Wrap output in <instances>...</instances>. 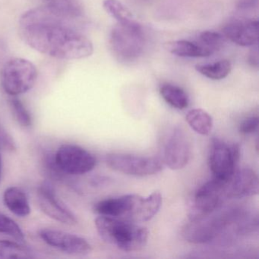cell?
Masks as SVG:
<instances>
[{"label": "cell", "instance_id": "obj_1", "mask_svg": "<svg viewBox=\"0 0 259 259\" xmlns=\"http://www.w3.org/2000/svg\"><path fill=\"white\" fill-rule=\"evenodd\" d=\"M69 21L45 7L33 9L21 17V34L31 48L54 58L71 60L91 57L94 52L92 41L74 29Z\"/></svg>", "mask_w": 259, "mask_h": 259}, {"label": "cell", "instance_id": "obj_2", "mask_svg": "<svg viewBox=\"0 0 259 259\" xmlns=\"http://www.w3.org/2000/svg\"><path fill=\"white\" fill-rule=\"evenodd\" d=\"M95 227L104 242L126 252L139 251L148 242L147 228L128 220L100 215Z\"/></svg>", "mask_w": 259, "mask_h": 259}, {"label": "cell", "instance_id": "obj_3", "mask_svg": "<svg viewBox=\"0 0 259 259\" xmlns=\"http://www.w3.org/2000/svg\"><path fill=\"white\" fill-rule=\"evenodd\" d=\"M145 40L143 28L137 21L116 23L110 34V49L119 61L131 63L143 54Z\"/></svg>", "mask_w": 259, "mask_h": 259}, {"label": "cell", "instance_id": "obj_4", "mask_svg": "<svg viewBox=\"0 0 259 259\" xmlns=\"http://www.w3.org/2000/svg\"><path fill=\"white\" fill-rule=\"evenodd\" d=\"M37 78L36 66L29 60L15 58L9 60L3 68L1 81L4 91L11 96H17L31 90Z\"/></svg>", "mask_w": 259, "mask_h": 259}, {"label": "cell", "instance_id": "obj_5", "mask_svg": "<svg viewBox=\"0 0 259 259\" xmlns=\"http://www.w3.org/2000/svg\"><path fill=\"white\" fill-rule=\"evenodd\" d=\"M240 157L238 145H228L220 139H213L209 154V168L213 178L227 182L236 171Z\"/></svg>", "mask_w": 259, "mask_h": 259}, {"label": "cell", "instance_id": "obj_6", "mask_svg": "<svg viewBox=\"0 0 259 259\" xmlns=\"http://www.w3.org/2000/svg\"><path fill=\"white\" fill-rule=\"evenodd\" d=\"M106 163L110 169L134 177H148L160 172L163 162L157 157H140L127 154H110Z\"/></svg>", "mask_w": 259, "mask_h": 259}, {"label": "cell", "instance_id": "obj_7", "mask_svg": "<svg viewBox=\"0 0 259 259\" xmlns=\"http://www.w3.org/2000/svg\"><path fill=\"white\" fill-rule=\"evenodd\" d=\"M54 156L59 168L67 175H83L97 165L96 157L78 145H61Z\"/></svg>", "mask_w": 259, "mask_h": 259}, {"label": "cell", "instance_id": "obj_8", "mask_svg": "<svg viewBox=\"0 0 259 259\" xmlns=\"http://www.w3.org/2000/svg\"><path fill=\"white\" fill-rule=\"evenodd\" d=\"M37 202L42 211L49 218L67 225H75L78 223L72 210L57 197L54 186L45 181L37 191Z\"/></svg>", "mask_w": 259, "mask_h": 259}, {"label": "cell", "instance_id": "obj_9", "mask_svg": "<svg viewBox=\"0 0 259 259\" xmlns=\"http://www.w3.org/2000/svg\"><path fill=\"white\" fill-rule=\"evenodd\" d=\"M192 154L190 142L181 128H174L163 150V163L171 169H181L189 163Z\"/></svg>", "mask_w": 259, "mask_h": 259}, {"label": "cell", "instance_id": "obj_10", "mask_svg": "<svg viewBox=\"0 0 259 259\" xmlns=\"http://www.w3.org/2000/svg\"><path fill=\"white\" fill-rule=\"evenodd\" d=\"M227 182L212 179L204 183L195 192L194 198L195 212L192 217L208 214L222 205L225 199V184Z\"/></svg>", "mask_w": 259, "mask_h": 259}, {"label": "cell", "instance_id": "obj_11", "mask_svg": "<svg viewBox=\"0 0 259 259\" xmlns=\"http://www.w3.org/2000/svg\"><path fill=\"white\" fill-rule=\"evenodd\" d=\"M40 236L48 245L66 254L84 255L92 251V245L85 239L72 233L43 229L40 231Z\"/></svg>", "mask_w": 259, "mask_h": 259}, {"label": "cell", "instance_id": "obj_12", "mask_svg": "<svg viewBox=\"0 0 259 259\" xmlns=\"http://www.w3.org/2000/svg\"><path fill=\"white\" fill-rule=\"evenodd\" d=\"M258 177L249 168L235 171L225 184V197L228 199H239L254 196L258 193Z\"/></svg>", "mask_w": 259, "mask_h": 259}, {"label": "cell", "instance_id": "obj_13", "mask_svg": "<svg viewBox=\"0 0 259 259\" xmlns=\"http://www.w3.org/2000/svg\"><path fill=\"white\" fill-rule=\"evenodd\" d=\"M141 198V195L131 194L118 198H107L96 203L94 210L101 216L122 218L130 221Z\"/></svg>", "mask_w": 259, "mask_h": 259}, {"label": "cell", "instance_id": "obj_14", "mask_svg": "<svg viewBox=\"0 0 259 259\" xmlns=\"http://www.w3.org/2000/svg\"><path fill=\"white\" fill-rule=\"evenodd\" d=\"M259 23L257 20L236 19L223 28L226 39L241 47H252L258 40Z\"/></svg>", "mask_w": 259, "mask_h": 259}, {"label": "cell", "instance_id": "obj_15", "mask_svg": "<svg viewBox=\"0 0 259 259\" xmlns=\"http://www.w3.org/2000/svg\"><path fill=\"white\" fill-rule=\"evenodd\" d=\"M165 49L171 54L180 57L201 58L211 56L212 53L198 41L180 40H172L165 44Z\"/></svg>", "mask_w": 259, "mask_h": 259}, {"label": "cell", "instance_id": "obj_16", "mask_svg": "<svg viewBox=\"0 0 259 259\" xmlns=\"http://www.w3.org/2000/svg\"><path fill=\"white\" fill-rule=\"evenodd\" d=\"M162 201L161 194L159 192H154L146 198L142 196L132 216L131 221L141 223L152 219L160 210Z\"/></svg>", "mask_w": 259, "mask_h": 259}, {"label": "cell", "instance_id": "obj_17", "mask_svg": "<svg viewBox=\"0 0 259 259\" xmlns=\"http://www.w3.org/2000/svg\"><path fill=\"white\" fill-rule=\"evenodd\" d=\"M4 201L7 208L17 216L24 218L31 213L28 197L19 188H8L4 192Z\"/></svg>", "mask_w": 259, "mask_h": 259}, {"label": "cell", "instance_id": "obj_18", "mask_svg": "<svg viewBox=\"0 0 259 259\" xmlns=\"http://www.w3.org/2000/svg\"><path fill=\"white\" fill-rule=\"evenodd\" d=\"M44 7L56 16L72 20L83 15V10L78 0H43Z\"/></svg>", "mask_w": 259, "mask_h": 259}, {"label": "cell", "instance_id": "obj_19", "mask_svg": "<svg viewBox=\"0 0 259 259\" xmlns=\"http://www.w3.org/2000/svg\"><path fill=\"white\" fill-rule=\"evenodd\" d=\"M162 98L169 105L177 110H184L189 104V97L183 89L171 84H164L160 88Z\"/></svg>", "mask_w": 259, "mask_h": 259}, {"label": "cell", "instance_id": "obj_20", "mask_svg": "<svg viewBox=\"0 0 259 259\" xmlns=\"http://www.w3.org/2000/svg\"><path fill=\"white\" fill-rule=\"evenodd\" d=\"M186 122L189 126L202 136L210 134L213 128V119L211 116L201 109H194L188 112Z\"/></svg>", "mask_w": 259, "mask_h": 259}, {"label": "cell", "instance_id": "obj_21", "mask_svg": "<svg viewBox=\"0 0 259 259\" xmlns=\"http://www.w3.org/2000/svg\"><path fill=\"white\" fill-rule=\"evenodd\" d=\"M195 69L206 78L221 80L228 76L232 70V64L229 60H221L213 63L197 65Z\"/></svg>", "mask_w": 259, "mask_h": 259}, {"label": "cell", "instance_id": "obj_22", "mask_svg": "<svg viewBox=\"0 0 259 259\" xmlns=\"http://www.w3.org/2000/svg\"><path fill=\"white\" fill-rule=\"evenodd\" d=\"M33 252L20 242L0 240V258H32Z\"/></svg>", "mask_w": 259, "mask_h": 259}, {"label": "cell", "instance_id": "obj_23", "mask_svg": "<svg viewBox=\"0 0 259 259\" xmlns=\"http://www.w3.org/2000/svg\"><path fill=\"white\" fill-rule=\"evenodd\" d=\"M103 7L117 23H128L136 20L131 11L119 0H104Z\"/></svg>", "mask_w": 259, "mask_h": 259}, {"label": "cell", "instance_id": "obj_24", "mask_svg": "<svg viewBox=\"0 0 259 259\" xmlns=\"http://www.w3.org/2000/svg\"><path fill=\"white\" fill-rule=\"evenodd\" d=\"M0 233L11 236L15 240L20 243L25 242V234L20 227L18 225L17 223L7 215L1 213H0Z\"/></svg>", "mask_w": 259, "mask_h": 259}, {"label": "cell", "instance_id": "obj_25", "mask_svg": "<svg viewBox=\"0 0 259 259\" xmlns=\"http://www.w3.org/2000/svg\"><path fill=\"white\" fill-rule=\"evenodd\" d=\"M225 40L226 37L221 33L205 31L200 33L198 42L213 54L222 48Z\"/></svg>", "mask_w": 259, "mask_h": 259}, {"label": "cell", "instance_id": "obj_26", "mask_svg": "<svg viewBox=\"0 0 259 259\" xmlns=\"http://www.w3.org/2000/svg\"><path fill=\"white\" fill-rule=\"evenodd\" d=\"M10 104L13 116L21 126L28 128L32 125L31 115L20 100L16 98H12Z\"/></svg>", "mask_w": 259, "mask_h": 259}, {"label": "cell", "instance_id": "obj_27", "mask_svg": "<svg viewBox=\"0 0 259 259\" xmlns=\"http://www.w3.org/2000/svg\"><path fill=\"white\" fill-rule=\"evenodd\" d=\"M259 119L257 116H251L246 118L241 122L239 132L242 134L251 135L256 133L258 130Z\"/></svg>", "mask_w": 259, "mask_h": 259}, {"label": "cell", "instance_id": "obj_28", "mask_svg": "<svg viewBox=\"0 0 259 259\" xmlns=\"http://www.w3.org/2000/svg\"><path fill=\"white\" fill-rule=\"evenodd\" d=\"M0 148L8 151H15L16 145L13 137L0 125Z\"/></svg>", "mask_w": 259, "mask_h": 259}, {"label": "cell", "instance_id": "obj_29", "mask_svg": "<svg viewBox=\"0 0 259 259\" xmlns=\"http://www.w3.org/2000/svg\"><path fill=\"white\" fill-rule=\"evenodd\" d=\"M248 63L252 66L257 67L258 66V51H257V48H253L248 55Z\"/></svg>", "mask_w": 259, "mask_h": 259}, {"label": "cell", "instance_id": "obj_30", "mask_svg": "<svg viewBox=\"0 0 259 259\" xmlns=\"http://www.w3.org/2000/svg\"><path fill=\"white\" fill-rule=\"evenodd\" d=\"M110 180L107 177H97L92 180V183L93 186H102V185L108 183Z\"/></svg>", "mask_w": 259, "mask_h": 259}, {"label": "cell", "instance_id": "obj_31", "mask_svg": "<svg viewBox=\"0 0 259 259\" xmlns=\"http://www.w3.org/2000/svg\"><path fill=\"white\" fill-rule=\"evenodd\" d=\"M256 3V0H242L239 4V8L247 9L253 7Z\"/></svg>", "mask_w": 259, "mask_h": 259}, {"label": "cell", "instance_id": "obj_32", "mask_svg": "<svg viewBox=\"0 0 259 259\" xmlns=\"http://www.w3.org/2000/svg\"><path fill=\"white\" fill-rule=\"evenodd\" d=\"M6 53H7V48H6L5 44L0 39V61L5 57Z\"/></svg>", "mask_w": 259, "mask_h": 259}, {"label": "cell", "instance_id": "obj_33", "mask_svg": "<svg viewBox=\"0 0 259 259\" xmlns=\"http://www.w3.org/2000/svg\"><path fill=\"white\" fill-rule=\"evenodd\" d=\"M3 172V159L2 156L0 154V182H1V178H2Z\"/></svg>", "mask_w": 259, "mask_h": 259}]
</instances>
